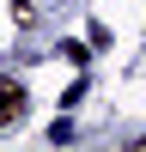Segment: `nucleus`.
Returning <instances> with one entry per match:
<instances>
[{
  "label": "nucleus",
  "mask_w": 146,
  "mask_h": 152,
  "mask_svg": "<svg viewBox=\"0 0 146 152\" xmlns=\"http://www.w3.org/2000/svg\"><path fill=\"white\" fill-rule=\"evenodd\" d=\"M18 116H24V85H12V79H0V128H12Z\"/></svg>",
  "instance_id": "f257e3e1"
}]
</instances>
